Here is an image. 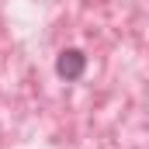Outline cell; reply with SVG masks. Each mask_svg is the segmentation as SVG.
<instances>
[{
	"mask_svg": "<svg viewBox=\"0 0 149 149\" xmlns=\"http://www.w3.org/2000/svg\"><path fill=\"white\" fill-rule=\"evenodd\" d=\"M56 73L63 76V80H80V76L87 73V56L80 49H63L59 59H56Z\"/></svg>",
	"mask_w": 149,
	"mask_h": 149,
	"instance_id": "cell-1",
	"label": "cell"
}]
</instances>
